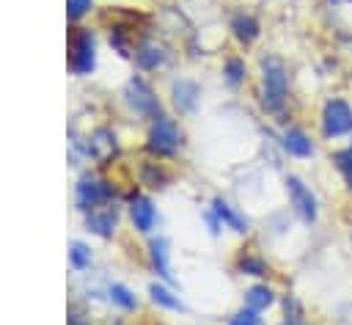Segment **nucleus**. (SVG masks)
<instances>
[{
  "mask_svg": "<svg viewBox=\"0 0 352 325\" xmlns=\"http://www.w3.org/2000/svg\"><path fill=\"white\" fill-rule=\"evenodd\" d=\"M261 80H264V107L267 110H280V105L286 102V94H289V74H286V66L278 61V58H267L261 63Z\"/></svg>",
  "mask_w": 352,
  "mask_h": 325,
  "instance_id": "1",
  "label": "nucleus"
},
{
  "mask_svg": "<svg viewBox=\"0 0 352 325\" xmlns=\"http://www.w3.org/2000/svg\"><path fill=\"white\" fill-rule=\"evenodd\" d=\"M179 143H182V132L176 121L168 116H157L148 129V151L157 157H170L179 151Z\"/></svg>",
  "mask_w": 352,
  "mask_h": 325,
  "instance_id": "2",
  "label": "nucleus"
},
{
  "mask_svg": "<svg viewBox=\"0 0 352 325\" xmlns=\"http://www.w3.org/2000/svg\"><path fill=\"white\" fill-rule=\"evenodd\" d=\"M322 132L324 138H338L352 132V107L344 99H330L322 113Z\"/></svg>",
  "mask_w": 352,
  "mask_h": 325,
  "instance_id": "3",
  "label": "nucleus"
},
{
  "mask_svg": "<svg viewBox=\"0 0 352 325\" xmlns=\"http://www.w3.org/2000/svg\"><path fill=\"white\" fill-rule=\"evenodd\" d=\"M286 187H289V198H292V207L297 209V215L305 223H314L316 220V198H314L311 187H305V182L297 176H289Z\"/></svg>",
  "mask_w": 352,
  "mask_h": 325,
  "instance_id": "4",
  "label": "nucleus"
},
{
  "mask_svg": "<svg viewBox=\"0 0 352 325\" xmlns=\"http://www.w3.org/2000/svg\"><path fill=\"white\" fill-rule=\"evenodd\" d=\"M72 69L77 74H88L94 69V36L88 30H80L72 39Z\"/></svg>",
  "mask_w": 352,
  "mask_h": 325,
  "instance_id": "5",
  "label": "nucleus"
},
{
  "mask_svg": "<svg viewBox=\"0 0 352 325\" xmlns=\"http://www.w3.org/2000/svg\"><path fill=\"white\" fill-rule=\"evenodd\" d=\"M126 96H129V105L138 110V113H143V116H154L157 118V113H160V102H157V96H154V91L143 83V80H129V85H126Z\"/></svg>",
  "mask_w": 352,
  "mask_h": 325,
  "instance_id": "6",
  "label": "nucleus"
},
{
  "mask_svg": "<svg viewBox=\"0 0 352 325\" xmlns=\"http://www.w3.org/2000/svg\"><path fill=\"white\" fill-rule=\"evenodd\" d=\"M110 196H113V190H110L107 182H99V179L85 176V179H80V185H77V204H80V209H91V207L107 201Z\"/></svg>",
  "mask_w": 352,
  "mask_h": 325,
  "instance_id": "7",
  "label": "nucleus"
},
{
  "mask_svg": "<svg viewBox=\"0 0 352 325\" xmlns=\"http://www.w3.org/2000/svg\"><path fill=\"white\" fill-rule=\"evenodd\" d=\"M280 143H283V149H286L289 154H294V157H311V154H314L311 138H308L302 129H297V127H289V129L283 132Z\"/></svg>",
  "mask_w": 352,
  "mask_h": 325,
  "instance_id": "8",
  "label": "nucleus"
},
{
  "mask_svg": "<svg viewBox=\"0 0 352 325\" xmlns=\"http://www.w3.org/2000/svg\"><path fill=\"white\" fill-rule=\"evenodd\" d=\"M129 215H132V223H135L138 231H151L154 229L157 212H154V204L148 198H135L132 207H129Z\"/></svg>",
  "mask_w": 352,
  "mask_h": 325,
  "instance_id": "9",
  "label": "nucleus"
},
{
  "mask_svg": "<svg viewBox=\"0 0 352 325\" xmlns=\"http://www.w3.org/2000/svg\"><path fill=\"white\" fill-rule=\"evenodd\" d=\"M88 151H91L96 160L113 157V151H116V138H113V132H110V129H96V132L91 135Z\"/></svg>",
  "mask_w": 352,
  "mask_h": 325,
  "instance_id": "10",
  "label": "nucleus"
},
{
  "mask_svg": "<svg viewBox=\"0 0 352 325\" xmlns=\"http://www.w3.org/2000/svg\"><path fill=\"white\" fill-rule=\"evenodd\" d=\"M231 30H234V36H236L239 41L250 44V41L258 36V22H256L250 14H236L234 22H231Z\"/></svg>",
  "mask_w": 352,
  "mask_h": 325,
  "instance_id": "11",
  "label": "nucleus"
},
{
  "mask_svg": "<svg viewBox=\"0 0 352 325\" xmlns=\"http://www.w3.org/2000/svg\"><path fill=\"white\" fill-rule=\"evenodd\" d=\"M245 303H248L250 311H261V308H270V306L275 303V295H272L270 286L258 284V286H250V289L245 292Z\"/></svg>",
  "mask_w": 352,
  "mask_h": 325,
  "instance_id": "12",
  "label": "nucleus"
},
{
  "mask_svg": "<svg viewBox=\"0 0 352 325\" xmlns=\"http://www.w3.org/2000/svg\"><path fill=\"white\" fill-rule=\"evenodd\" d=\"M162 50L157 47V44H151V41H146V44H140L138 50H135V61H138V66L140 69H157L160 63H162Z\"/></svg>",
  "mask_w": 352,
  "mask_h": 325,
  "instance_id": "13",
  "label": "nucleus"
},
{
  "mask_svg": "<svg viewBox=\"0 0 352 325\" xmlns=\"http://www.w3.org/2000/svg\"><path fill=\"white\" fill-rule=\"evenodd\" d=\"M195 96H198L195 83H184V80H179V83L173 85V102H176L179 110H192V107H195Z\"/></svg>",
  "mask_w": 352,
  "mask_h": 325,
  "instance_id": "14",
  "label": "nucleus"
},
{
  "mask_svg": "<svg viewBox=\"0 0 352 325\" xmlns=\"http://www.w3.org/2000/svg\"><path fill=\"white\" fill-rule=\"evenodd\" d=\"M212 207H214V215H217L226 226H231L234 231H245V229H248L245 218H242V215H236V212H234L223 198H214V204H212Z\"/></svg>",
  "mask_w": 352,
  "mask_h": 325,
  "instance_id": "15",
  "label": "nucleus"
},
{
  "mask_svg": "<svg viewBox=\"0 0 352 325\" xmlns=\"http://www.w3.org/2000/svg\"><path fill=\"white\" fill-rule=\"evenodd\" d=\"M113 226H116V209L91 212V215H88V229L96 231V234H102V237H107V234L113 231Z\"/></svg>",
  "mask_w": 352,
  "mask_h": 325,
  "instance_id": "16",
  "label": "nucleus"
},
{
  "mask_svg": "<svg viewBox=\"0 0 352 325\" xmlns=\"http://www.w3.org/2000/svg\"><path fill=\"white\" fill-rule=\"evenodd\" d=\"M148 251H151V262H154L157 273L162 278H170V273H168V242L165 240H151Z\"/></svg>",
  "mask_w": 352,
  "mask_h": 325,
  "instance_id": "17",
  "label": "nucleus"
},
{
  "mask_svg": "<svg viewBox=\"0 0 352 325\" xmlns=\"http://www.w3.org/2000/svg\"><path fill=\"white\" fill-rule=\"evenodd\" d=\"M148 292H151V300H154L157 306H165V308H173V311H182V308H184V306L179 303V297H173V295H170L165 286H160V284H151Z\"/></svg>",
  "mask_w": 352,
  "mask_h": 325,
  "instance_id": "18",
  "label": "nucleus"
},
{
  "mask_svg": "<svg viewBox=\"0 0 352 325\" xmlns=\"http://www.w3.org/2000/svg\"><path fill=\"white\" fill-rule=\"evenodd\" d=\"M333 162H336V168L344 174V179H346V185H349V190H352V143H349L346 149L336 151V154H333Z\"/></svg>",
  "mask_w": 352,
  "mask_h": 325,
  "instance_id": "19",
  "label": "nucleus"
},
{
  "mask_svg": "<svg viewBox=\"0 0 352 325\" xmlns=\"http://www.w3.org/2000/svg\"><path fill=\"white\" fill-rule=\"evenodd\" d=\"M223 74H226L228 85H239V83L245 80V61H239V58H228Z\"/></svg>",
  "mask_w": 352,
  "mask_h": 325,
  "instance_id": "20",
  "label": "nucleus"
},
{
  "mask_svg": "<svg viewBox=\"0 0 352 325\" xmlns=\"http://www.w3.org/2000/svg\"><path fill=\"white\" fill-rule=\"evenodd\" d=\"M69 262H72V267L82 270V267L91 264V251H88L82 242H72V248H69Z\"/></svg>",
  "mask_w": 352,
  "mask_h": 325,
  "instance_id": "21",
  "label": "nucleus"
},
{
  "mask_svg": "<svg viewBox=\"0 0 352 325\" xmlns=\"http://www.w3.org/2000/svg\"><path fill=\"white\" fill-rule=\"evenodd\" d=\"M110 297H113V303H118L121 308H135V306H138L135 295H132L126 286H121V284H113V286H110Z\"/></svg>",
  "mask_w": 352,
  "mask_h": 325,
  "instance_id": "22",
  "label": "nucleus"
},
{
  "mask_svg": "<svg viewBox=\"0 0 352 325\" xmlns=\"http://www.w3.org/2000/svg\"><path fill=\"white\" fill-rule=\"evenodd\" d=\"M239 270L248 275H267V264L258 256H242L239 259Z\"/></svg>",
  "mask_w": 352,
  "mask_h": 325,
  "instance_id": "23",
  "label": "nucleus"
},
{
  "mask_svg": "<svg viewBox=\"0 0 352 325\" xmlns=\"http://www.w3.org/2000/svg\"><path fill=\"white\" fill-rule=\"evenodd\" d=\"M91 8V0H66V14L69 19H80Z\"/></svg>",
  "mask_w": 352,
  "mask_h": 325,
  "instance_id": "24",
  "label": "nucleus"
},
{
  "mask_svg": "<svg viewBox=\"0 0 352 325\" xmlns=\"http://www.w3.org/2000/svg\"><path fill=\"white\" fill-rule=\"evenodd\" d=\"M231 325H264L261 322V317H258V311H239L234 319H231Z\"/></svg>",
  "mask_w": 352,
  "mask_h": 325,
  "instance_id": "25",
  "label": "nucleus"
},
{
  "mask_svg": "<svg viewBox=\"0 0 352 325\" xmlns=\"http://www.w3.org/2000/svg\"><path fill=\"white\" fill-rule=\"evenodd\" d=\"M283 325H305V322H300V319H286Z\"/></svg>",
  "mask_w": 352,
  "mask_h": 325,
  "instance_id": "26",
  "label": "nucleus"
},
{
  "mask_svg": "<svg viewBox=\"0 0 352 325\" xmlns=\"http://www.w3.org/2000/svg\"><path fill=\"white\" fill-rule=\"evenodd\" d=\"M330 3H336V0H330Z\"/></svg>",
  "mask_w": 352,
  "mask_h": 325,
  "instance_id": "27",
  "label": "nucleus"
}]
</instances>
